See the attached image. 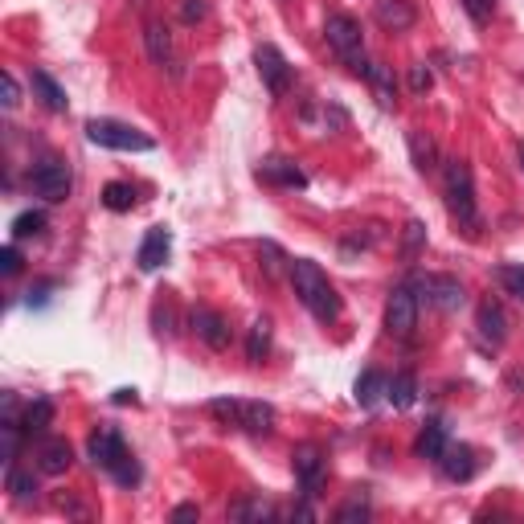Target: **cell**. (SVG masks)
<instances>
[{"instance_id":"cell-42","label":"cell","mask_w":524,"mask_h":524,"mask_svg":"<svg viewBox=\"0 0 524 524\" xmlns=\"http://www.w3.org/2000/svg\"><path fill=\"white\" fill-rule=\"evenodd\" d=\"M115 402H119V406H127V402H131V406H136L140 398H136V389H115Z\"/></svg>"},{"instance_id":"cell-15","label":"cell","mask_w":524,"mask_h":524,"mask_svg":"<svg viewBox=\"0 0 524 524\" xmlns=\"http://www.w3.org/2000/svg\"><path fill=\"white\" fill-rule=\"evenodd\" d=\"M189 324H193V332H197V340H205L213 353H222V348L230 344V324L217 316L213 308H193V316H189Z\"/></svg>"},{"instance_id":"cell-7","label":"cell","mask_w":524,"mask_h":524,"mask_svg":"<svg viewBox=\"0 0 524 524\" xmlns=\"http://www.w3.org/2000/svg\"><path fill=\"white\" fill-rule=\"evenodd\" d=\"M418 328V295L414 287H393L385 299V332L393 340H410Z\"/></svg>"},{"instance_id":"cell-11","label":"cell","mask_w":524,"mask_h":524,"mask_svg":"<svg viewBox=\"0 0 524 524\" xmlns=\"http://www.w3.org/2000/svg\"><path fill=\"white\" fill-rule=\"evenodd\" d=\"M144 46H148L152 66H160L168 78H181V58H177V46H172V33H168L160 21H148V25H144Z\"/></svg>"},{"instance_id":"cell-9","label":"cell","mask_w":524,"mask_h":524,"mask_svg":"<svg viewBox=\"0 0 524 524\" xmlns=\"http://www.w3.org/2000/svg\"><path fill=\"white\" fill-rule=\"evenodd\" d=\"M291 471H295V479H299V492L308 496V500H316L320 488H324V451H320L316 443L295 447V455H291Z\"/></svg>"},{"instance_id":"cell-2","label":"cell","mask_w":524,"mask_h":524,"mask_svg":"<svg viewBox=\"0 0 524 524\" xmlns=\"http://www.w3.org/2000/svg\"><path fill=\"white\" fill-rule=\"evenodd\" d=\"M443 197H447V213L467 230L479 234V205H475V181H471V164L467 160H447L443 168Z\"/></svg>"},{"instance_id":"cell-30","label":"cell","mask_w":524,"mask_h":524,"mask_svg":"<svg viewBox=\"0 0 524 524\" xmlns=\"http://www.w3.org/2000/svg\"><path fill=\"white\" fill-rule=\"evenodd\" d=\"M496 279L512 299L524 303V262H504V267H496Z\"/></svg>"},{"instance_id":"cell-13","label":"cell","mask_w":524,"mask_h":524,"mask_svg":"<svg viewBox=\"0 0 524 524\" xmlns=\"http://www.w3.org/2000/svg\"><path fill=\"white\" fill-rule=\"evenodd\" d=\"M254 177L262 185H279V189H308V177H303V168L287 156H267L258 168H254Z\"/></svg>"},{"instance_id":"cell-6","label":"cell","mask_w":524,"mask_h":524,"mask_svg":"<svg viewBox=\"0 0 524 524\" xmlns=\"http://www.w3.org/2000/svg\"><path fill=\"white\" fill-rule=\"evenodd\" d=\"M414 295H418V303H426V308L443 312V316L459 312L467 303V291L455 275H422V279H414Z\"/></svg>"},{"instance_id":"cell-5","label":"cell","mask_w":524,"mask_h":524,"mask_svg":"<svg viewBox=\"0 0 524 524\" xmlns=\"http://www.w3.org/2000/svg\"><path fill=\"white\" fill-rule=\"evenodd\" d=\"M86 140L95 148H111V152H152L156 140L144 136L140 127L119 123V119H91L86 123Z\"/></svg>"},{"instance_id":"cell-35","label":"cell","mask_w":524,"mask_h":524,"mask_svg":"<svg viewBox=\"0 0 524 524\" xmlns=\"http://www.w3.org/2000/svg\"><path fill=\"white\" fill-rule=\"evenodd\" d=\"M336 520H369V500L357 492L344 508H336Z\"/></svg>"},{"instance_id":"cell-18","label":"cell","mask_w":524,"mask_h":524,"mask_svg":"<svg viewBox=\"0 0 524 524\" xmlns=\"http://www.w3.org/2000/svg\"><path fill=\"white\" fill-rule=\"evenodd\" d=\"M70 463H74V451H70L66 439H46L37 447V471L41 475H66Z\"/></svg>"},{"instance_id":"cell-43","label":"cell","mask_w":524,"mask_h":524,"mask_svg":"<svg viewBox=\"0 0 524 524\" xmlns=\"http://www.w3.org/2000/svg\"><path fill=\"white\" fill-rule=\"evenodd\" d=\"M520 164H524V140H520Z\"/></svg>"},{"instance_id":"cell-14","label":"cell","mask_w":524,"mask_h":524,"mask_svg":"<svg viewBox=\"0 0 524 524\" xmlns=\"http://www.w3.org/2000/svg\"><path fill=\"white\" fill-rule=\"evenodd\" d=\"M168 254H172V234H168L164 226H152V230L144 234L140 250H136V267H140L144 275H152V271H160L164 262H168Z\"/></svg>"},{"instance_id":"cell-25","label":"cell","mask_w":524,"mask_h":524,"mask_svg":"<svg viewBox=\"0 0 524 524\" xmlns=\"http://www.w3.org/2000/svg\"><path fill=\"white\" fill-rule=\"evenodd\" d=\"M5 488L13 492V500H17V504H25V500H33V496H37V475H33V471H25V467H17V463H9Z\"/></svg>"},{"instance_id":"cell-20","label":"cell","mask_w":524,"mask_h":524,"mask_svg":"<svg viewBox=\"0 0 524 524\" xmlns=\"http://www.w3.org/2000/svg\"><path fill=\"white\" fill-rule=\"evenodd\" d=\"M414 451H418L422 459H434V463H439V455L447 451V426H443L439 418H430V422L422 426V434H418Z\"/></svg>"},{"instance_id":"cell-12","label":"cell","mask_w":524,"mask_h":524,"mask_svg":"<svg viewBox=\"0 0 524 524\" xmlns=\"http://www.w3.org/2000/svg\"><path fill=\"white\" fill-rule=\"evenodd\" d=\"M254 66H258V78H262V86L279 99L283 91H287V82H291V66H287V58L275 50V46H258L254 50Z\"/></svg>"},{"instance_id":"cell-4","label":"cell","mask_w":524,"mask_h":524,"mask_svg":"<svg viewBox=\"0 0 524 524\" xmlns=\"http://www.w3.org/2000/svg\"><path fill=\"white\" fill-rule=\"evenodd\" d=\"M209 414L226 426H238L246 434H271L275 430V406L271 402H242V398H213Z\"/></svg>"},{"instance_id":"cell-36","label":"cell","mask_w":524,"mask_h":524,"mask_svg":"<svg viewBox=\"0 0 524 524\" xmlns=\"http://www.w3.org/2000/svg\"><path fill=\"white\" fill-rule=\"evenodd\" d=\"M459 5L467 9V17H471L475 25H484V21L496 13V0H459Z\"/></svg>"},{"instance_id":"cell-32","label":"cell","mask_w":524,"mask_h":524,"mask_svg":"<svg viewBox=\"0 0 524 524\" xmlns=\"http://www.w3.org/2000/svg\"><path fill=\"white\" fill-rule=\"evenodd\" d=\"M271 516H275V508L262 500H242L230 508V520H271Z\"/></svg>"},{"instance_id":"cell-38","label":"cell","mask_w":524,"mask_h":524,"mask_svg":"<svg viewBox=\"0 0 524 524\" xmlns=\"http://www.w3.org/2000/svg\"><path fill=\"white\" fill-rule=\"evenodd\" d=\"M0 271H5V275H17V271H21V254H17L13 242H9L5 250H0Z\"/></svg>"},{"instance_id":"cell-39","label":"cell","mask_w":524,"mask_h":524,"mask_svg":"<svg viewBox=\"0 0 524 524\" xmlns=\"http://www.w3.org/2000/svg\"><path fill=\"white\" fill-rule=\"evenodd\" d=\"M0 86H5V107L13 111V107L21 103V86H17V78H13L9 70H5V78H0Z\"/></svg>"},{"instance_id":"cell-37","label":"cell","mask_w":524,"mask_h":524,"mask_svg":"<svg viewBox=\"0 0 524 524\" xmlns=\"http://www.w3.org/2000/svg\"><path fill=\"white\" fill-rule=\"evenodd\" d=\"M430 82H434V74H430L426 62L410 66V91H414V95H426V91H430Z\"/></svg>"},{"instance_id":"cell-1","label":"cell","mask_w":524,"mask_h":524,"mask_svg":"<svg viewBox=\"0 0 524 524\" xmlns=\"http://www.w3.org/2000/svg\"><path fill=\"white\" fill-rule=\"evenodd\" d=\"M287 275H291L295 299H299L320 324H336V320H340V295H336V287L328 283V275L316 267L312 258H291V262H287Z\"/></svg>"},{"instance_id":"cell-8","label":"cell","mask_w":524,"mask_h":524,"mask_svg":"<svg viewBox=\"0 0 524 524\" xmlns=\"http://www.w3.org/2000/svg\"><path fill=\"white\" fill-rule=\"evenodd\" d=\"M70 189H74V177H70V164H66V160H41V164L33 168V193H37L41 201L58 205V201L70 197Z\"/></svg>"},{"instance_id":"cell-28","label":"cell","mask_w":524,"mask_h":524,"mask_svg":"<svg viewBox=\"0 0 524 524\" xmlns=\"http://www.w3.org/2000/svg\"><path fill=\"white\" fill-rule=\"evenodd\" d=\"M103 205L111 213H127L131 205H136V189L123 185V181H111V185H103Z\"/></svg>"},{"instance_id":"cell-29","label":"cell","mask_w":524,"mask_h":524,"mask_svg":"<svg viewBox=\"0 0 524 524\" xmlns=\"http://www.w3.org/2000/svg\"><path fill=\"white\" fill-rule=\"evenodd\" d=\"M46 234V213L41 209H25L21 217H13V238H41Z\"/></svg>"},{"instance_id":"cell-16","label":"cell","mask_w":524,"mask_h":524,"mask_svg":"<svg viewBox=\"0 0 524 524\" xmlns=\"http://www.w3.org/2000/svg\"><path fill=\"white\" fill-rule=\"evenodd\" d=\"M439 467H443V475L451 479V484H467L479 463H475V451L467 443H447V451L439 455Z\"/></svg>"},{"instance_id":"cell-27","label":"cell","mask_w":524,"mask_h":524,"mask_svg":"<svg viewBox=\"0 0 524 524\" xmlns=\"http://www.w3.org/2000/svg\"><path fill=\"white\" fill-rule=\"evenodd\" d=\"M50 422H54V402H50V398H37V402H29V406H25V414H21L25 434H41Z\"/></svg>"},{"instance_id":"cell-22","label":"cell","mask_w":524,"mask_h":524,"mask_svg":"<svg viewBox=\"0 0 524 524\" xmlns=\"http://www.w3.org/2000/svg\"><path fill=\"white\" fill-rule=\"evenodd\" d=\"M33 95L46 103L50 111H66V107H70V99H66V91L58 86V78L46 74V70H33Z\"/></svg>"},{"instance_id":"cell-17","label":"cell","mask_w":524,"mask_h":524,"mask_svg":"<svg viewBox=\"0 0 524 524\" xmlns=\"http://www.w3.org/2000/svg\"><path fill=\"white\" fill-rule=\"evenodd\" d=\"M373 17H377V25L389 29V33H402V29H410V25L418 21V13H414L410 0H377Z\"/></svg>"},{"instance_id":"cell-40","label":"cell","mask_w":524,"mask_h":524,"mask_svg":"<svg viewBox=\"0 0 524 524\" xmlns=\"http://www.w3.org/2000/svg\"><path fill=\"white\" fill-rule=\"evenodd\" d=\"M201 516V508L197 504H181L177 512H172V524H185V520H197Z\"/></svg>"},{"instance_id":"cell-41","label":"cell","mask_w":524,"mask_h":524,"mask_svg":"<svg viewBox=\"0 0 524 524\" xmlns=\"http://www.w3.org/2000/svg\"><path fill=\"white\" fill-rule=\"evenodd\" d=\"M205 17V5H201V0H185V21L193 25V21H201Z\"/></svg>"},{"instance_id":"cell-31","label":"cell","mask_w":524,"mask_h":524,"mask_svg":"<svg viewBox=\"0 0 524 524\" xmlns=\"http://www.w3.org/2000/svg\"><path fill=\"white\" fill-rule=\"evenodd\" d=\"M410 152H414L418 172H434V160H439V152H434V144L422 136V131H410Z\"/></svg>"},{"instance_id":"cell-10","label":"cell","mask_w":524,"mask_h":524,"mask_svg":"<svg viewBox=\"0 0 524 524\" xmlns=\"http://www.w3.org/2000/svg\"><path fill=\"white\" fill-rule=\"evenodd\" d=\"M86 451H91V463L103 467L107 475H115L131 455H127V443H123V434L115 426H99L91 434V443H86Z\"/></svg>"},{"instance_id":"cell-3","label":"cell","mask_w":524,"mask_h":524,"mask_svg":"<svg viewBox=\"0 0 524 524\" xmlns=\"http://www.w3.org/2000/svg\"><path fill=\"white\" fill-rule=\"evenodd\" d=\"M324 37H328V50L353 70V74H369V58H365V37H361V25L348 17V13H332L324 21Z\"/></svg>"},{"instance_id":"cell-33","label":"cell","mask_w":524,"mask_h":524,"mask_svg":"<svg viewBox=\"0 0 524 524\" xmlns=\"http://www.w3.org/2000/svg\"><path fill=\"white\" fill-rule=\"evenodd\" d=\"M258 258H262V267H267V275H271V279L279 275L283 262H291V258H283V250H279L275 242H262V246H258Z\"/></svg>"},{"instance_id":"cell-23","label":"cell","mask_w":524,"mask_h":524,"mask_svg":"<svg viewBox=\"0 0 524 524\" xmlns=\"http://www.w3.org/2000/svg\"><path fill=\"white\" fill-rule=\"evenodd\" d=\"M369 86H373V99L385 107V111H393V103H398V86H393V74H389V66H381V62H369Z\"/></svg>"},{"instance_id":"cell-24","label":"cell","mask_w":524,"mask_h":524,"mask_svg":"<svg viewBox=\"0 0 524 524\" xmlns=\"http://www.w3.org/2000/svg\"><path fill=\"white\" fill-rule=\"evenodd\" d=\"M267 353H271V320H267V316H258V320L250 324L246 357H250V365H262V361H267Z\"/></svg>"},{"instance_id":"cell-26","label":"cell","mask_w":524,"mask_h":524,"mask_svg":"<svg viewBox=\"0 0 524 524\" xmlns=\"http://www.w3.org/2000/svg\"><path fill=\"white\" fill-rule=\"evenodd\" d=\"M389 402H393V410H410L414 402H418V377L414 373H398L389 381Z\"/></svg>"},{"instance_id":"cell-34","label":"cell","mask_w":524,"mask_h":524,"mask_svg":"<svg viewBox=\"0 0 524 524\" xmlns=\"http://www.w3.org/2000/svg\"><path fill=\"white\" fill-rule=\"evenodd\" d=\"M422 238H426L422 222H410V226H406V242H402V258H406V262H414V258H418V250H422Z\"/></svg>"},{"instance_id":"cell-19","label":"cell","mask_w":524,"mask_h":524,"mask_svg":"<svg viewBox=\"0 0 524 524\" xmlns=\"http://www.w3.org/2000/svg\"><path fill=\"white\" fill-rule=\"evenodd\" d=\"M479 336H484L492 348H500L504 340H508V320H504V308L500 303H484V308H479Z\"/></svg>"},{"instance_id":"cell-21","label":"cell","mask_w":524,"mask_h":524,"mask_svg":"<svg viewBox=\"0 0 524 524\" xmlns=\"http://www.w3.org/2000/svg\"><path fill=\"white\" fill-rule=\"evenodd\" d=\"M381 398H389V377L377 373V369H365V373L357 377V402H361L365 410H373Z\"/></svg>"}]
</instances>
